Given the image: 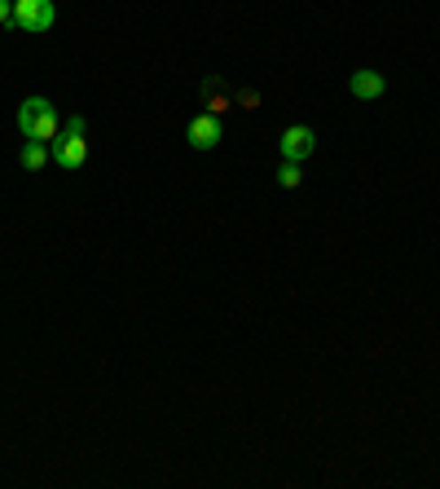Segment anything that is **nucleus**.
Wrapping results in <instances>:
<instances>
[{"label":"nucleus","mask_w":440,"mask_h":489,"mask_svg":"<svg viewBox=\"0 0 440 489\" xmlns=\"http://www.w3.org/2000/svg\"><path fill=\"white\" fill-rule=\"evenodd\" d=\"M313 150H318V132H313L309 123H291V128L282 132V159H291V163H304Z\"/></svg>","instance_id":"obj_4"},{"label":"nucleus","mask_w":440,"mask_h":489,"mask_svg":"<svg viewBox=\"0 0 440 489\" xmlns=\"http://www.w3.org/2000/svg\"><path fill=\"white\" fill-rule=\"evenodd\" d=\"M13 22V0H0V27Z\"/></svg>","instance_id":"obj_10"},{"label":"nucleus","mask_w":440,"mask_h":489,"mask_svg":"<svg viewBox=\"0 0 440 489\" xmlns=\"http://www.w3.org/2000/svg\"><path fill=\"white\" fill-rule=\"evenodd\" d=\"M49 150H53V163L58 168H67V172H80L84 163H89V141H84V120L75 115V120L62 123V132L49 141Z\"/></svg>","instance_id":"obj_2"},{"label":"nucleus","mask_w":440,"mask_h":489,"mask_svg":"<svg viewBox=\"0 0 440 489\" xmlns=\"http://www.w3.org/2000/svg\"><path fill=\"white\" fill-rule=\"evenodd\" d=\"M53 22H58L53 0H13V27H18V31H27V35H44Z\"/></svg>","instance_id":"obj_3"},{"label":"nucleus","mask_w":440,"mask_h":489,"mask_svg":"<svg viewBox=\"0 0 440 489\" xmlns=\"http://www.w3.org/2000/svg\"><path fill=\"white\" fill-rule=\"evenodd\" d=\"M190 146L194 150L220 146V115H194V123H190Z\"/></svg>","instance_id":"obj_6"},{"label":"nucleus","mask_w":440,"mask_h":489,"mask_svg":"<svg viewBox=\"0 0 440 489\" xmlns=\"http://www.w3.org/2000/svg\"><path fill=\"white\" fill-rule=\"evenodd\" d=\"M278 185H282V190H300V185H304V172H300V163L282 159V168H278Z\"/></svg>","instance_id":"obj_8"},{"label":"nucleus","mask_w":440,"mask_h":489,"mask_svg":"<svg viewBox=\"0 0 440 489\" xmlns=\"http://www.w3.org/2000/svg\"><path fill=\"white\" fill-rule=\"evenodd\" d=\"M18 132H22L27 141H53V137L62 132V120H58L53 102H49V98H27V102L18 106Z\"/></svg>","instance_id":"obj_1"},{"label":"nucleus","mask_w":440,"mask_h":489,"mask_svg":"<svg viewBox=\"0 0 440 489\" xmlns=\"http://www.w3.org/2000/svg\"><path fill=\"white\" fill-rule=\"evenodd\" d=\"M224 111H229V98H224V93H220V98H212V102H208V115H224Z\"/></svg>","instance_id":"obj_9"},{"label":"nucleus","mask_w":440,"mask_h":489,"mask_svg":"<svg viewBox=\"0 0 440 489\" xmlns=\"http://www.w3.org/2000/svg\"><path fill=\"white\" fill-rule=\"evenodd\" d=\"M49 159H53L49 141H27V146H22V154H18V163H22L27 172H40V168H44Z\"/></svg>","instance_id":"obj_7"},{"label":"nucleus","mask_w":440,"mask_h":489,"mask_svg":"<svg viewBox=\"0 0 440 489\" xmlns=\"http://www.w3.org/2000/svg\"><path fill=\"white\" fill-rule=\"evenodd\" d=\"M383 89H388V80L379 71H352L348 75V93L357 102H374V98H383Z\"/></svg>","instance_id":"obj_5"}]
</instances>
